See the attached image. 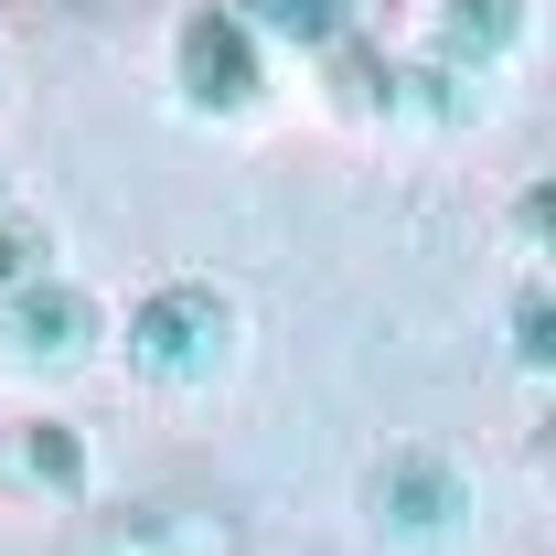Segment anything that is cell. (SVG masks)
Returning <instances> with one entry per match:
<instances>
[{
    "label": "cell",
    "mask_w": 556,
    "mask_h": 556,
    "mask_svg": "<svg viewBox=\"0 0 556 556\" xmlns=\"http://www.w3.org/2000/svg\"><path fill=\"white\" fill-rule=\"evenodd\" d=\"M546 332H556V321H546V300H535V289H525V300H514V364H525V375H546Z\"/></svg>",
    "instance_id": "10"
},
{
    "label": "cell",
    "mask_w": 556,
    "mask_h": 556,
    "mask_svg": "<svg viewBox=\"0 0 556 556\" xmlns=\"http://www.w3.org/2000/svg\"><path fill=\"white\" fill-rule=\"evenodd\" d=\"M172 65H182V97L214 108V118H236L247 97H257V43H247V22L204 0V11H182V43H172Z\"/></svg>",
    "instance_id": "2"
},
{
    "label": "cell",
    "mask_w": 556,
    "mask_h": 556,
    "mask_svg": "<svg viewBox=\"0 0 556 556\" xmlns=\"http://www.w3.org/2000/svg\"><path fill=\"white\" fill-rule=\"evenodd\" d=\"M471 514V482L439 460V450H386L375 460V525H396V535H450Z\"/></svg>",
    "instance_id": "3"
},
{
    "label": "cell",
    "mask_w": 556,
    "mask_h": 556,
    "mask_svg": "<svg viewBox=\"0 0 556 556\" xmlns=\"http://www.w3.org/2000/svg\"><path fill=\"white\" fill-rule=\"evenodd\" d=\"M75 556H236V514H214V503H150V514L97 525Z\"/></svg>",
    "instance_id": "4"
},
{
    "label": "cell",
    "mask_w": 556,
    "mask_h": 556,
    "mask_svg": "<svg viewBox=\"0 0 556 556\" xmlns=\"http://www.w3.org/2000/svg\"><path fill=\"white\" fill-rule=\"evenodd\" d=\"M514 33H525V0H439V65H460V75L503 65Z\"/></svg>",
    "instance_id": "6"
},
{
    "label": "cell",
    "mask_w": 556,
    "mask_h": 556,
    "mask_svg": "<svg viewBox=\"0 0 556 556\" xmlns=\"http://www.w3.org/2000/svg\"><path fill=\"white\" fill-rule=\"evenodd\" d=\"M514 247H525V257L546 247V193H525V204H514Z\"/></svg>",
    "instance_id": "11"
},
{
    "label": "cell",
    "mask_w": 556,
    "mask_h": 556,
    "mask_svg": "<svg viewBox=\"0 0 556 556\" xmlns=\"http://www.w3.org/2000/svg\"><path fill=\"white\" fill-rule=\"evenodd\" d=\"M22 471H33V482H54V492H86V450H75V428H65V417L22 428Z\"/></svg>",
    "instance_id": "8"
},
{
    "label": "cell",
    "mask_w": 556,
    "mask_h": 556,
    "mask_svg": "<svg viewBox=\"0 0 556 556\" xmlns=\"http://www.w3.org/2000/svg\"><path fill=\"white\" fill-rule=\"evenodd\" d=\"M43 257H54V247H43V225L0 214V300H11V289H33V278H43Z\"/></svg>",
    "instance_id": "9"
},
{
    "label": "cell",
    "mask_w": 556,
    "mask_h": 556,
    "mask_svg": "<svg viewBox=\"0 0 556 556\" xmlns=\"http://www.w3.org/2000/svg\"><path fill=\"white\" fill-rule=\"evenodd\" d=\"M0 343L22 353V364H75V353L97 343V300H86V289H65V278H33V289H11Z\"/></svg>",
    "instance_id": "5"
},
{
    "label": "cell",
    "mask_w": 556,
    "mask_h": 556,
    "mask_svg": "<svg viewBox=\"0 0 556 556\" xmlns=\"http://www.w3.org/2000/svg\"><path fill=\"white\" fill-rule=\"evenodd\" d=\"M236 22H268V33H289V43H332L343 33V0H225Z\"/></svg>",
    "instance_id": "7"
},
{
    "label": "cell",
    "mask_w": 556,
    "mask_h": 556,
    "mask_svg": "<svg viewBox=\"0 0 556 556\" xmlns=\"http://www.w3.org/2000/svg\"><path fill=\"white\" fill-rule=\"evenodd\" d=\"M129 364L150 386H214L236 364V300L204 289V278H172L129 311Z\"/></svg>",
    "instance_id": "1"
}]
</instances>
